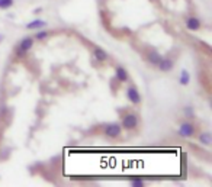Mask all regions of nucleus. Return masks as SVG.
Listing matches in <instances>:
<instances>
[{
    "label": "nucleus",
    "instance_id": "10",
    "mask_svg": "<svg viewBox=\"0 0 212 187\" xmlns=\"http://www.w3.org/2000/svg\"><path fill=\"white\" fill-rule=\"evenodd\" d=\"M115 79L118 80L119 83H128L129 81V74H128L127 68H123L122 65L115 67Z\"/></svg>",
    "mask_w": 212,
    "mask_h": 187
},
{
    "label": "nucleus",
    "instance_id": "12",
    "mask_svg": "<svg viewBox=\"0 0 212 187\" xmlns=\"http://www.w3.org/2000/svg\"><path fill=\"white\" fill-rule=\"evenodd\" d=\"M44 26H47V22L44 21V19H34V21H31L29 23H26L25 28L28 31H38Z\"/></svg>",
    "mask_w": 212,
    "mask_h": 187
},
{
    "label": "nucleus",
    "instance_id": "16",
    "mask_svg": "<svg viewBox=\"0 0 212 187\" xmlns=\"http://www.w3.org/2000/svg\"><path fill=\"white\" fill-rule=\"evenodd\" d=\"M15 4V0H0V9L2 10H7Z\"/></svg>",
    "mask_w": 212,
    "mask_h": 187
},
{
    "label": "nucleus",
    "instance_id": "8",
    "mask_svg": "<svg viewBox=\"0 0 212 187\" xmlns=\"http://www.w3.org/2000/svg\"><path fill=\"white\" fill-rule=\"evenodd\" d=\"M185 26H186L187 31H192V32H198V31L202 28V22H200L196 16H189L186 21H185Z\"/></svg>",
    "mask_w": 212,
    "mask_h": 187
},
{
    "label": "nucleus",
    "instance_id": "14",
    "mask_svg": "<svg viewBox=\"0 0 212 187\" xmlns=\"http://www.w3.org/2000/svg\"><path fill=\"white\" fill-rule=\"evenodd\" d=\"M50 36V31H36V33L34 35V39L35 41H44Z\"/></svg>",
    "mask_w": 212,
    "mask_h": 187
},
{
    "label": "nucleus",
    "instance_id": "9",
    "mask_svg": "<svg viewBox=\"0 0 212 187\" xmlns=\"http://www.w3.org/2000/svg\"><path fill=\"white\" fill-rule=\"evenodd\" d=\"M161 57H163V55H161L157 50H154V48H150V50L145 52V60L154 67H157V64L161 60Z\"/></svg>",
    "mask_w": 212,
    "mask_h": 187
},
{
    "label": "nucleus",
    "instance_id": "3",
    "mask_svg": "<svg viewBox=\"0 0 212 187\" xmlns=\"http://www.w3.org/2000/svg\"><path fill=\"white\" fill-rule=\"evenodd\" d=\"M196 131H198V126H196L190 119H187V121L182 122L180 126H179V137L185 138V139H189V138H193L196 135Z\"/></svg>",
    "mask_w": 212,
    "mask_h": 187
},
{
    "label": "nucleus",
    "instance_id": "1",
    "mask_svg": "<svg viewBox=\"0 0 212 187\" xmlns=\"http://www.w3.org/2000/svg\"><path fill=\"white\" fill-rule=\"evenodd\" d=\"M121 126H122V131H128V132L135 131L140 126V116L135 112L123 113L122 119H121Z\"/></svg>",
    "mask_w": 212,
    "mask_h": 187
},
{
    "label": "nucleus",
    "instance_id": "17",
    "mask_svg": "<svg viewBox=\"0 0 212 187\" xmlns=\"http://www.w3.org/2000/svg\"><path fill=\"white\" fill-rule=\"evenodd\" d=\"M131 186L132 187H144V181L142 180H138V179H132L131 180Z\"/></svg>",
    "mask_w": 212,
    "mask_h": 187
},
{
    "label": "nucleus",
    "instance_id": "11",
    "mask_svg": "<svg viewBox=\"0 0 212 187\" xmlns=\"http://www.w3.org/2000/svg\"><path fill=\"white\" fill-rule=\"evenodd\" d=\"M198 142L205 146H209L212 144L211 132H209V131H202V132H199V135H198Z\"/></svg>",
    "mask_w": 212,
    "mask_h": 187
},
{
    "label": "nucleus",
    "instance_id": "13",
    "mask_svg": "<svg viewBox=\"0 0 212 187\" xmlns=\"http://www.w3.org/2000/svg\"><path fill=\"white\" fill-rule=\"evenodd\" d=\"M179 83L182 84V86H189V83H190V74H189V71L185 70V68L180 71V75H179Z\"/></svg>",
    "mask_w": 212,
    "mask_h": 187
},
{
    "label": "nucleus",
    "instance_id": "4",
    "mask_svg": "<svg viewBox=\"0 0 212 187\" xmlns=\"http://www.w3.org/2000/svg\"><path fill=\"white\" fill-rule=\"evenodd\" d=\"M34 44H35L34 36H25V38H22L21 42H19V44H17V46H16V54H17V57H23V55L28 54V52L32 50Z\"/></svg>",
    "mask_w": 212,
    "mask_h": 187
},
{
    "label": "nucleus",
    "instance_id": "15",
    "mask_svg": "<svg viewBox=\"0 0 212 187\" xmlns=\"http://www.w3.org/2000/svg\"><path fill=\"white\" fill-rule=\"evenodd\" d=\"M183 115L187 119H195V110H193L192 106H186V108L183 109Z\"/></svg>",
    "mask_w": 212,
    "mask_h": 187
},
{
    "label": "nucleus",
    "instance_id": "6",
    "mask_svg": "<svg viewBox=\"0 0 212 187\" xmlns=\"http://www.w3.org/2000/svg\"><path fill=\"white\" fill-rule=\"evenodd\" d=\"M157 67L161 73H170L174 68V60L170 58V57H161Z\"/></svg>",
    "mask_w": 212,
    "mask_h": 187
},
{
    "label": "nucleus",
    "instance_id": "2",
    "mask_svg": "<svg viewBox=\"0 0 212 187\" xmlns=\"http://www.w3.org/2000/svg\"><path fill=\"white\" fill-rule=\"evenodd\" d=\"M103 137L109 139H119L122 137V126L118 122H110V123L103 125Z\"/></svg>",
    "mask_w": 212,
    "mask_h": 187
},
{
    "label": "nucleus",
    "instance_id": "5",
    "mask_svg": "<svg viewBox=\"0 0 212 187\" xmlns=\"http://www.w3.org/2000/svg\"><path fill=\"white\" fill-rule=\"evenodd\" d=\"M127 99L129 100V103L134 104V106H140L141 102H142L140 90H138L134 84H131V86L127 87Z\"/></svg>",
    "mask_w": 212,
    "mask_h": 187
},
{
    "label": "nucleus",
    "instance_id": "7",
    "mask_svg": "<svg viewBox=\"0 0 212 187\" xmlns=\"http://www.w3.org/2000/svg\"><path fill=\"white\" fill-rule=\"evenodd\" d=\"M92 54H93V58L96 60L98 62H108L109 61V54L103 50L102 46H93L92 50Z\"/></svg>",
    "mask_w": 212,
    "mask_h": 187
}]
</instances>
